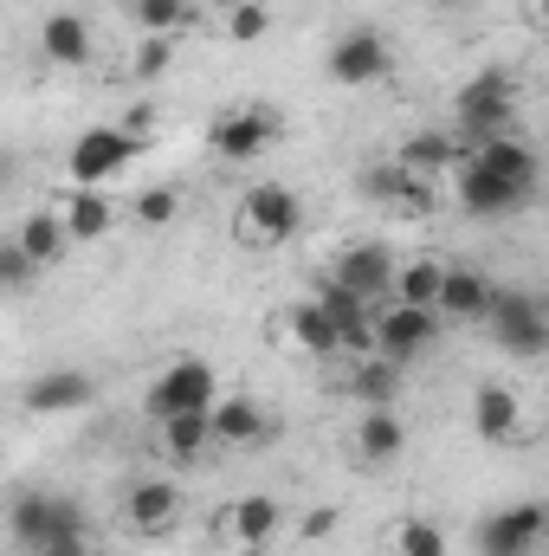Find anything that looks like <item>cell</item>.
<instances>
[{"label": "cell", "mask_w": 549, "mask_h": 556, "mask_svg": "<svg viewBox=\"0 0 549 556\" xmlns=\"http://www.w3.org/2000/svg\"><path fill=\"white\" fill-rule=\"evenodd\" d=\"M7 531L20 551H46V544H72L85 538V505L65 492H20L7 511Z\"/></svg>", "instance_id": "cell-1"}, {"label": "cell", "mask_w": 549, "mask_h": 556, "mask_svg": "<svg viewBox=\"0 0 549 556\" xmlns=\"http://www.w3.org/2000/svg\"><path fill=\"white\" fill-rule=\"evenodd\" d=\"M214 402H220V376H214V363H201V356H175L168 369H155V382H149V395H142L149 420L207 415Z\"/></svg>", "instance_id": "cell-2"}, {"label": "cell", "mask_w": 549, "mask_h": 556, "mask_svg": "<svg viewBox=\"0 0 549 556\" xmlns=\"http://www.w3.org/2000/svg\"><path fill=\"white\" fill-rule=\"evenodd\" d=\"M459 142L472 149V142H491V137H511V117H518V85H511V72H478V78H465V91H459Z\"/></svg>", "instance_id": "cell-3"}, {"label": "cell", "mask_w": 549, "mask_h": 556, "mask_svg": "<svg viewBox=\"0 0 549 556\" xmlns=\"http://www.w3.org/2000/svg\"><path fill=\"white\" fill-rule=\"evenodd\" d=\"M304 227V201L284 188V181H259V188H246V201H240V214H233V240L240 247H284L291 233Z\"/></svg>", "instance_id": "cell-4"}, {"label": "cell", "mask_w": 549, "mask_h": 556, "mask_svg": "<svg viewBox=\"0 0 549 556\" xmlns=\"http://www.w3.org/2000/svg\"><path fill=\"white\" fill-rule=\"evenodd\" d=\"M137 155H142V142L130 137L124 124H98V130H85V137L72 142L65 175H72V188H104V181H111V175H124Z\"/></svg>", "instance_id": "cell-5"}, {"label": "cell", "mask_w": 549, "mask_h": 556, "mask_svg": "<svg viewBox=\"0 0 549 556\" xmlns=\"http://www.w3.org/2000/svg\"><path fill=\"white\" fill-rule=\"evenodd\" d=\"M323 72H330V85H343V91H362V85H382V78L395 72V52H388V39H382L375 26H349V33L330 46Z\"/></svg>", "instance_id": "cell-6"}, {"label": "cell", "mask_w": 549, "mask_h": 556, "mask_svg": "<svg viewBox=\"0 0 549 556\" xmlns=\"http://www.w3.org/2000/svg\"><path fill=\"white\" fill-rule=\"evenodd\" d=\"M485 324H491L498 350H511V356H544L549 350V317L531 291H498Z\"/></svg>", "instance_id": "cell-7"}, {"label": "cell", "mask_w": 549, "mask_h": 556, "mask_svg": "<svg viewBox=\"0 0 549 556\" xmlns=\"http://www.w3.org/2000/svg\"><path fill=\"white\" fill-rule=\"evenodd\" d=\"M207 142H214L220 162H259V155L278 142V111H266V104H240V111L214 117Z\"/></svg>", "instance_id": "cell-8"}, {"label": "cell", "mask_w": 549, "mask_h": 556, "mask_svg": "<svg viewBox=\"0 0 549 556\" xmlns=\"http://www.w3.org/2000/svg\"><path fill=\"white\" fill-rule=\"evenodd\" d=\"M433 337H439V311H426V304H388V311L375 317V350L395 356V363L426 356Z\"/></svg>", "instance_id": "cell-9"}, {"label": "cell", "mask_w": 549, "mask_h": 556, "mask_svg": "<svg viewBox=\"0 0 549 556\" xmlns=\"http://www.w3.org/2000/svg\"><path fill=\"white\" fill-rule=\"evenodd\" d=\"M549 531V511L544 505H505L478 525V556H531V544Z\"/></svg>", "instance_id": "cell-10"}, {"label": "cell", "mask_w": 549, "mask_h": 556, "mask_svg": "<svg viewBox=\"0 0 549 556\" xmlns=\"http://www.w3.org/2000/svg\"><path fill=\"white\" fill-rule=\"evenodd\" d=\"M330 278L343 285V291H356V298H382V291H395V278H401V266H395V253L382 247V240H356L336 266H330Z\"/></svg>", "instance_id": "cell-11"}, {"label": "cell", "mask_w": 549, "mask_h": 556, "mask_svg": "<svg viewBox=\"0 0 549 556\" xmlns=\"http://www.w3.org/2000/svg\"><path fill=\"white\" fill-rule=\"evenodd\" d=\"M452 194H459V207H465V214H511V207H524V201H531V194H524V188H511L505 175L478 168L472 155L452 168Z\"/></svg>", "instance_id": "cell-12"}, {"label": "cell", "mask_w": 549, "mask_h": 556, "mask_svg": "<svg viewBox=\"0 0 549 556\" xmlns=\"http://www.w3.org/2000/svg\"><path fill=\"white\" fill-rule=\"evenodd\" d=\"M175 518H181V485H168V479H142V485H130L124 525H130L137 538H168Z\"/></svg>", "instance_id": "cell-13"}, {"label": "cell", "mask_w": 549, "mask_h": 556, "mask_svg": "<svg viewBox=\"0 0 549 556\" xmlns=\"http://www.w3.org/2000/svg\"><path fill=\"white\" fill-rule=\"evenodd\" d=\"M214 525H220V538H227L233 551H266L278 538V525H284V511H278V498H259V492H253V498L227 505Z\"/></svg>", "instance_id": "cell-14"}, {"label": "cell", "mask_w": 549, "mask_h": 556, "mask_svg": "<svg viewBox=\"0 0 549 556\" xmlns=\"http://www.w3.org/2000/svg\"><path fill=\"white\" fill-rule=\"evenodd\" d=\"M472 433L491 440V446H511L524 433V402L505 389V382H478L472 389Z\"/></svg>", "instance_id": "cell-15"}, {"label": "cell", "mask_w": 549, "mask_h": 556, "mask_svg": "<svg viewBox=\"0 0 549 556\" xmlns=\"http://www.w3.org/2000/svg\"><path fill=\"white\" fill-rule=\"evenodd\" d=\"M465 155H472L478 168H491V175H505V181H511V188H524V194H531V188H537V175H544V162H537V149H531V142L518 137V130H511V137H491V142H472Z\"/></svg>", "instance_id": "cell-16"}, {"label": "cell", "mask_w": 549, "mask_h": 556, "mask_svg": "<svg viewBox=\"0 0 549 556\" xmlns=\"http://www.w3.org/2000/svg\"><path fill=\"white\" fill-rule=\"evenodd\" d=\"M284 337H291L304 356H317V363L343 350V330H336V317L323 311V298H304V304H291V311H284Z\"/></svg>", "instance_id": "cell-17"}, {"label": "cell", "mask_w": 549, "mask_h": 556, "mask_svg": "<svg viewBox=\"0 0 549 556\" xmlns=\"http://www.w3.org/2000/svg\"><path fill=\"white\" fill-rule=\"evenodd\" d=\"M491 278L478 273V266H452L446 273V291H439V317H452V324H485L491 317Z\"/></svg>", "instance_id": "cell-18"}, {"label": "cell", "mask_w": 549, "mask_h": 556, "mask_svg": "<svg viewBox=\"0 0 549 556\" xmlns=\"http://www.w3.org/2000/svg\"><path fill=\"white\" fill-rule=\"evenodd\" d=\"M214 440L220 446H266L272 440V415L259 402H246V395H227V402H214Z\"/></svg>", "instance_id": "cell-19"}, {"label": "cell", "mask_w": 549, "mask_h": 556, "mask_svg": "<svg viewBox=\"0 0 549 556\" xmlns=\"http://www.w3.org/2000/svg\"><path fill=\"white\" fill-rule=\"evenodd\" d=\"M39 46H46V59L52 65H91V26H85V13H72V7H59V13H46V26H39Z\"/></svg>", "instance_id": "cell-20"}, {"label": "cell", "mask_w": 549, "mask_h": 556, "mask_svg": "<svg viewBox=\"0 0 549 556\" xmlns=\"http://www.w3.org/2000/svg\"><path fill=\"white\" fill-rule=\"evenodd\" d=\"M59 220H65V233L72 240H104L111 227H117V207L104 201V188H72V194H59V207H52Z\"/></svg>", "instance_id": "cell-21"}, {"label": "cell", "mask_w": 549, "mask_h": 556, "mask_svg": "<svg viewBox=\"0 0 549 556\" xmlns=\"http://www.w3.org/2000/svg\"><path fill=\"white\" fill-rule=\"evenodd\" d=\"M98 389H91V376L85 369H52V376H39L33 389H26V415H72V408H85Z\"/></svg>", "instance_id": "cell-22"}, {"label": "cell", "mask_w": 549, "mask_h": 556, "mask_svg": "<svg viewBox=\"0 0 549 556\" xmlns=\"http://www.w3.org/2000/svg\"><path fill=\"white\" fill-rule=\"evenodd\" d=\"M401 446H408V427L395 408H362V420H356V459L362 466H388V459H401Z\"/></svg>", "instance_id": "cell-23"}, {"label": "cell", "mask_w": 549, "mask_h": 556, "mask_svg": "<svg viewBox=\"0 0 549 556\" xmlns=\"http://www.w3.org/2000/svg\"><path fill=\"white\" fill-rule=\"evenodd\" d=\"M401 369H408V363H395V356H362L356 376H349V395H356L362 408H395V402H401Z\"/></svg>", "instance_id": "cell-24"}, {"label": "cell", "mask_w": 549, "mask_h": 556, "mask_svg": "<svg viewBox=\"0 0 549 556\" xmlns=\"http://www.w3.org/2000/svg\"><path fill=\"white\" fill-rule=\"evenodd\" d=\"M446 260H433V253H420V260H408L401 266V278H395V304H426V311H439V291H446Z\"/></svg>", "instance_id": "cell-25"}, {"label": "cell", "mask_w": 549, "mask_h": 556, "mask_svg": "<svg viewBox=\"0 0 549 556\" xmlns=\"http://www.w3.org/2000/svg\"><path fill=\"white\" fill-rule=\"evenodd\" d=\"M155 433H162V453H168V459H194V453L220 446V440H214V408H207V415H175V420H155Z\"/></svg>", "instance_id": "cell-26"}, {"label": "cell", "mask_w": 549, "mask_h": 556, "mask_svg": "<svg viewBox=\"0 0 549 556\" xmlns=\"http://www.w3.org/2000/svg\"><path fill=\"white\" fill-rule=\"evenodd\" d=\"M13 240H20L39 266H59V260H65V247H72V233H65V220H59V214H26V220L13 227Z\"/></svg>", "instance_id": "cell-27"}, {"label": "cell", "mask_w": 549, "mask_h": 556, "mask_svg": "<svg viewBox=\"0 0 549 556\" xmlns=\"http://www.w3.org/2000/svg\"><path fill=\"white\" fill-rule=\"evenodd\" d=\"M220 33L240 39V46H253V39L272 33V7H266V0H227V7H220Z\"/></svg>", "instance_id": "cell-28"}, {"label": "cell", "mask_w": 549, "mask_h": 556, "mask_svg": "<svg viewBox=\"0 0 549 556\" xmlns=\"http://www.w3.org/2000/svg\"><path fill=\"white\" fill-rule=\"evenodd\" d=\"M388 556H446V531L433 518H401L388 531Z\"/></svg>", "instance_id": "cell-29"}, {"label": "cell", "mask_w": 549, "mask_h": 556, "mask_svg": "<svg viewBox=\"0 0 549 556\" xmlns=\"http://www.w3.org/2000/svg\"><path fill=\"white\" fill-rule=\"evenodd\" d=\"M137 20L149 39H175L188 26V0H137Z\"/></svg>", "instance_id": "cell-30"}, {"label": "cell", "mask_w": 549, "mask_h": 556, "mask_svg": "<svg viewBox=\"0 0 549 556\" xmlns=\"http://www.w3.org/2000/svg\"><path fill=\"white\" fill-rule=\"evenodd\" d=\"M137 220L142 227H175V220H181V188H142Z\"/></svg>", "instance_id": "cell-31"}, {"label": "cell", "mask_w": 549, "mask_h": 556, "mask_svg": "<svg viewBox=\"0 0 549 556\" xmlns=\"http://www.w3.org/2000/svg\"><path fill=\"white\" fill-rule=\"evenodd\" d=\"M168 59H175V39H142L137 52H130V78H162Z\"/></svg>", "instance_id": "cell-32"}, {"label": "cell", "mask_w": 549, "mask_h": 556, "mask_svg": "<svg viewBox=\"0 0 549 556\" xmlns=\"http://www.w3.org/2000/svg\"><path fill=\"white\" fill-rule=\"evenodd\" d=\"M33 273H39V260H33L20 240H7V247H0V278H7V291H26Z\"/></svg>", "instance_id": "cell-33"}, {"label": "cell", "mask_w": 549, "mask_h": 556, "mask_svg": "<svg viewBox=\"0 0 549 556\" xmlns=\"http://www.w3.org/2000/svg\"><path fill=\"white\" fill-rule=\"evenodd\" d=\"M124 130H130L137 142H149V137H155V111H149V104H137V111L124 117Z\"/></svg>", "instance_id": "cell-34"}, {"label": "cell", "mask_w": 549, "mask_h": 556, "mask_svg": "<svg viewBox=\"0 0 549 556\" xmlns=\"http://www.w3.org/2000/svg\"><path fill=\"white\" fill-rule=\"evenodd\" d=\"M330 531H336V511H330V505L304 518V538H310V544H317V538H330Z\"/></svg>", "instance_id": "cell-35"}, {"label": "cell", "mask_w": 549, "mask_h": 556, "mask_svg": "<svg viewBox=\"0 0 549 556\" xmlns=\"http://www.w3.org/2000/svg\"><path fill=\"white\" fill-rule=\"evenodd\" d=\"M33 556H85V538H72V544H46V551H33Z\"/></svg>", "instance_id": "cell-36"}, {"label": "cell", "mask_w": 549, "mask_h": 556, "mask_svg": "<svg viewBox=\"0 0 549 556\" xmlns=\"http://www.w3.org/2000/svg\"><path fill=\"white\" fill-rule=\"evenodd\" d=\"M531 20H537V33H549V0H531Z\"/></svg>", "instance_id": "cell-37"}, {"label": "cell", "mask_w": 549, "mask_h": 556, "mask_svg": "<svg viewBox=\"0 0 549 556\" xmlns=\"http://www.w3.org/2000/svg\"><path fill=\"white\" fill-rule=\"evenodd\" d=\"M446 7H459V0H446Z\"/></svg>", "instance_id": "cell-38"}, {"label": "cell", "mask_w": 549, "mask_h": 556, "mask_svg": "<svg viewBox=\"0 0 549 556\" xmlns=\"http://www.w3.org/2000/svg\"><path fill=\"white\" fill-rule=\"evenodd\" d=\"M544 544H549V531H544Z\"/></svg>", "instance_id": "cell-39"}]
</instances>
